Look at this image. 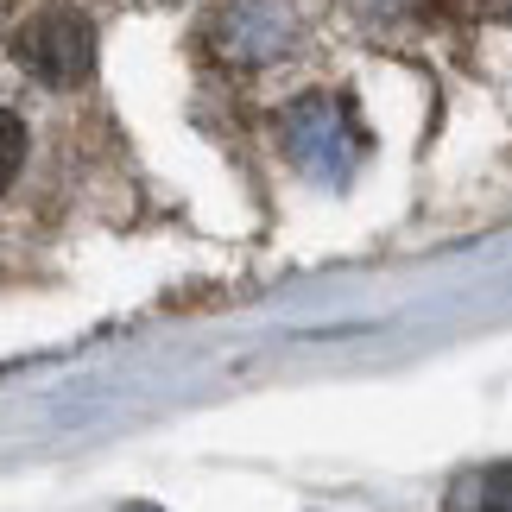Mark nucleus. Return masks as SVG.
Segmentation results:
<instances>
[{
  "label": "nucleus",
  "instance_id": "2",
  "mask_svg": "<svg viewBox=\"0 0 512 512\" xmlns=\"http://www.w3.org/2000/svg\"><path fill=\"white\" fill-rule=\"evenodd\" d=\"M13 57H19V70L38 76L45 89H76L95 64V32L70 0H51V7H38L26 26L13 32Z\"/></svg>",
  "mask_w": 512,
  "mask_h": 512
},
{
  "label": "nucleus",
  "instance_id": "3",
  "mask_svg": "<svg viewBox=\"0 0 512 512\" xmlns=\"http://www.w3.org/2000/svg\"><path fill=\"white\" fill-rule=\"evenodd\" d=\"M285 38H291V13L266 7V0L222 7V19H215V45H222L234 64H266L272 51H285Z\"/></svg>",
  "mask_w": 512,
  "mask_h": 512
},
{
  "label": "nucleus",
  "instance_id": "5",
  "mask_svg": "<svg viewBox=\"0 0 512 512\" xmlns=\"http://www.w3.org/2000/svg\"><path fill=\"white\" fill-rule=\"evenodd\" d=\"M0 133H7V184L19 177V159H26V127H19V114H7L0 121Z\"/></svg>",
  "mask_w": 512,
  "mask_h": 512
},
{
  "label": "nucleus",
  "instance_id": "6",
  "mask_svg": "<svg viewBox=\"0 0 512 512\" xmlns=\"http://www.w3.org/2000/svg\"><path fill=\"white\" fill-rule=\"evenodd\" d=\"M133 512H159V506H133Z\"/></svg>",
  "mask_w": 512,
  "mask_h": 512
},
{
  "label": "nucleus",
  "instance_id": "4",
  "mask_svg": "<svg viewBox=\"0 0 512 512\" xmlns=\"http://www.w3.org/2000/svg\"><path fill=\"white\" fill-rule=\"evenodd\" d=\"M443 512H512V462L468 468V475L449 487Z\"/></svg>",
  "mask_w": 512,
  "mask_h": 512
},
{
  "label": "nucleus",
  "instance_id": "1",
  "mask_svg": "<svg viewBox=\"0 0 512 512\" xmlns=\"http://www.w3.org/2000/svg\"><path fill=\"white\" fill-rule=\"evenodd\" d=\"M279 133H285L291 165L304 177H317V184H342L354 171V159H361V146H367L361 121H354L348 102H336V95H304V102H291Z\"/></svg>",
  "mask_w": 512,
  "mask_h": 512
}]
</instances>
